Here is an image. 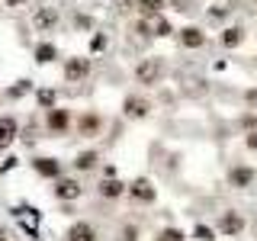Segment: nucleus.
Listing matches in <instances>:
<instances>
[{
  "mask_svg": "<svg viewBox=\"0 0 257 241\" xmlns=\"http://www.w3.org/2000/svg\"><path fill=\"white\" fill-rule=\"evenodd\" d=\"M122 193H125L122 180H103L100 183V196H106V199H116V196H122Z\"/></svg>",
  "mask_w": 257,
  "mask_h": 241,
  "instance_id": "15",
  "label": "nucleus"
},
{
  "mask_svg": "<svg viewBox=\"0 0 257 241\" xmlns=\"http://www.w3.org/2000/svg\"><path fill=\"white\" fill-rule=\"evenodd\" d=\"M39 103H45V106H52V103H55V93H39Z\"/></svg>",
  "mask_w": 257,
  "mask_h": 241,
  "instance_id": "24",
  "label": "nucleus"
},
{
  "mask_svg": "<svg viewBox=\"0 0 257 241\" xmlns=\"http://www.w3.org/2000/svg\"><path fill=\"white\" fill-rule=\"evenodd\" d=\"M32 167H36L39 177H61V164H58L55 158H39Z\"/></svg>",
  "mask_w": 257,
  "mask_h": 241,
  "instance_id": "14",
  "label": "nucleus"
},
{
  "mask_svg": "<svg viewBox=\"0 0 257 241\" xmlns=\"http://www.w3.org/2000/svg\"><path fill=\"white\" fill-rule=\"evenodd\" d=\"M96 161H100V155H96V151H80L77 161H74V167H77V171H93Z\"/></svg>",
  "mask_w": 257,
  "mask_h": 241,
  "instance_id": "17",
  "label": "nucleus"
},
{
  "mask_svg": "<svg viewBox=\"0 0 257 241\" xmlns=\"http://www.w3.org/2000/svg\"><path fill=\"white\" fill-rule=\"evenodd\" d=\"M125 190L132 193V199H139V203H151V199H155V187H151L145 177H142V180H135L132 187H125Z\"/></svg>",
  "mask_w": 257,
  "mask_h": 241,
  "instance_id": "11",
  "label": "nucleus"
},
{
  "mask_svg": "<svg viewBox=\"0 0 257 241\" xmlns=\"http://www.w3.org/2000/svg\"><path fill=\"white\" fill-rule=\"evenodd\" d=\"M103 129V116L100 112H84L77 123V135H84V139H93V135H100Z\"/></svg>",
  "mask_w": 257,
  "mask_h": 241,
  "instance_id": "6",
  "label": "nucleus"
},
{
  "mask_svg": "<svg viewBox=\"0 0 257 241\" xmlns=\"http://www.w3.org/2000/svg\"><path fill=\"white\" fill-rule=\"evenodd\" d=\"M247 148H254V151H257V132L247 135Z\"/></svg>",
  "mask_w": 257,
  "mask_h": 241,
  "instance_id": "25",
  "label": "nucleus"
},
{
  "mask_svg": "<svg viewBox=\"0 0 257 241\" xmlns=\"http://www.w3.org/2000/svg\"><path fill=\"white\" fill-rule=\"evenodd\" d=\"M80 193H84V187L77 180H58V187H55V196L58 199H77Z\"/></svg>",
  "mask_w": 257,
  "mask_h": 241,
  "instance_id": "13",
  "label": "nucleus"
},
{
  "mask_svg": "<svg viewBox=\"0 0 257 241\" xmlns=\"http://www.w3.org/2000/svg\"><path fill=\"white\" fill-rule=\"evenodd\" d=\"M155 241H187V235H183L180 228H161Z\"/></svg>",
  "mask_w": 257,
  "mask_h": 241,
  "instance_id": "20",
  "label": "nucleus"
},
{
  "mask_svg": "<svg viewBox=\"0 0 257 241\" xmlns=\"http://www.w3.org/2000/svg\"><path fill=\"white\" fill-rule=\"evenodd\" d=\"M122 112H125V119H145L151 112V103L139 93H128L122 100Z\"/></svg>",
  "mask_w": 257,
  "mask_h": 241,
  "instance_id": "4",
  "label": "nucleus"
},
{
  "mask_svg": "<svg viewBox=\"0 0 257 241\" xmlns=\"http://www.w3.org/2000/svg\"><path fill=\"white\" fill-rule=\"evenodd\" d=\"M16 139V119L13 116H0V148H10Z\"/></svg>",
  "mask_w": 257,
  "mask_h": 241,
  "instance_id": "12",
  "label": "nucleus"
},
{
  "mask_svg": "<svg viewBox=\"0 0 257 241\" xmlns=\"http://www.w3.org/2000/svg\"><path fill=\"white\" fill-rule=\"evenodd\" d=\"M87 74H90V58H68V64H64V77L74 84V80H84Z\"/></svg>",
  "mask_w": 257,
  "mask_h": 241,
  "instance_id": "7",
  "label": "nucleus"
},
{
  "mask_svg": "<svg viewBox=\"0 0 257 241\" xmlns=\"http://www.w3.org/2000/svg\"><path fill=\"white\" fill-rule=\"evenodd\" d=\"M244 215L238 212V209H228V212H222L219 215V231L225 238H235V235H241V231H244Z\"/></svg>",
  "mask_w": 257,
  "mask_h": 241,
  "instance_id": "2",
  "label": "nucleus"
},
{
  "mask_svg": "<svg viewBox=\"0 0 257 241\" xmlns=\"http://www.w3.org/2000/svg\"><path fill=\"white\" fill-rule=\"evenodd\" d=\"M64 241H96V228L90 222H74L68 228V235H64Z\"/></svg>",
  "mask_w": 257,
  "mask_h": 241,
  "instance_id": "9",
  "label": "nucleus"
},
{
  "mask_svg": "<svg viewBox=\"0 0 257 241\" xmlns=\"http://www.w3.org/2000/svg\"><path fill=\"white\" fill-rule=\"evenodd\" d=\"M193 235H196L199 241H212V231H209L206 225H196V228H193Z\"/></svg>",
  "mask_w": 257,
  "mask_h": 241,
  "instance_id": "22",
  "label": "nucleus"
},
{
  "mask_svg": "<svg viewBox=\"0 0 257 241\" xmlns=\"http://www.w3.org/2000/svg\"><path fill=\"white\" fill-rule=\"evenodd\" d=\"M241 42H244V29H241V26H231V29L222 32V45H225V48H235V45H241Z\"/></svg>",
  "mask_w": 257,
  "mask_h": 241,
  "instance_id": "16",
  "label": "nucleus"
},
{
  "mask_svg": "<svg viewBox=\"0 0 257 241\" xmlns=\"http://www.w3.org/2000/svg\"><path fill=\"white\" fill-rule=\"evenodd\" d=\"M7 4H10V7H16V4H26V0H7Z\"/></svg>",
  "mask_w": 257,
  "mask_h": 241,
  "instance_id": "26",
  "label": "nucleus"
},
{
  "mask_svg": "<svg viewBox=\"0 0 257 241\" xmlns=\"http://www.w3.org/2000/svg\"><path fill=\"white\" fill-rule=\"evenodd\" d=\"M45 129H48L52 135H64V132L71 129V112L52 106V109H48V116H45Z\"/></svg>",
  "mask_w": 257,
  "mask_h": 241,
  "instance_id": "3",
  "label": "nucleus"
},
{
  "mask_svg": "<svg viewBox=\"0 0 257 241\" xmlns=\"http://www.w3.org/2000/svg\"><path fill=\"white\" fill-rule=\"evenodd\" d=\"M55 55H58V52H55V45H52V42H42V45L36 48V61H42V64L55 61Z\"/></svg>",
  "mask_w": 257,
  "mask_h": 241,
  "instance_id": "18",
  "label": "nucleus"
},
{
  "mask_svg": "<svg viewBox=\"0 0 257 241\" xmlns=\"http://www.w3.org/2000/svg\"><path fill=\"white\" fill-rule=\"evenodd\" d=\"M139 238V228H135V225H125L122 228V241H135Z\"/></svg>",
  "mask_w": 257,
  "mask_h": 241,
  "instance_id": "23",
  "label": "nucleus"
},
{
  "mask_svg": "<svg viewBox=\"0 0 257 241\" xmlns=\"http://www.w3.org/2000/svg\"><path fill=\"white\" fill-rule=\"evenodd\" d=\"M55 20H58V16H55V10H39V13H36V26H42V29H52Z\"/></svg>",
  "mask_w": 257,
  "mask_h": 241,
  "instance_id": "19",
  "label": "nucleus"
},
{
  "mask_svg": "<svg viewBox=\"0 0 257 241\" xmlns=\"http://www.w3.org/2000/svg\"><path fill=\"white\" fill-rule=\"evenodd\" d=\"M161 74H164V58H161V55H151V58L139 61V68H135V77H139V84H145V87L158 84Z\"/></svg>",
  "mask_w": 257,
  "mask_h": 241,
  "instance_id": "1",
  "label": "nucleus"
},
{
  "mask_svg": "<svg viewBox=\"0 0 257 241\" xmlns=\"http://www.w3.org/2000/svg\"><path fill=\"white\" fill-rule=\"evenodd\" d=\"M180 42H183V48H203L206 45V32L196 29V26H187V29H180Z\"/></svg>",
  "mask_w": 257,
  "mask_h": 241,
  "instance_id": "10",
  "label": "nucleus"
},
{
  "mask_svg": "<svg viewBox=\"0 0 257 241\" xmlns=\"http://www.w3.org/2000/svg\"><path fill=\"white\" fill-rule=\"evenodd\" d=\"M135 29H139L142 36H145V32H151V36H171V32H174V26L164 20V16H155V20H142Z\"/></svg>",
  "mask_w": 257,
  "mask_h": 241,
  "instance_id": "8",
  "label": "nucleus"
},
{
  "mask_svg": "<svg viewBox=\"0 0 257 241\" xmlns=\"http://www.w3.org/2000/svg\"><path fill=\"white\" fill-rule=\"evenodd\" d=\"M254 177H257V174H254L247 164H235V167L228 171V183H231L235 190H247V187L254 183Z\"/></svg>",
  "mask_w": 257,
  "mask_h": 241,
  "instance_id": "5",
  "label": "nucleus"
},
{
  "mask_svg": "<svg viewBox=\"0 0 257 241\" xmlns=\"http://www.w3.org/2000/svg\"><path fill=\"white\" fill-rule=\"evenodd\" d=\"M139 4L142 13H161V7H164V0H135Z\"/></svg>",
  "mask_w": 257,
  "mask_h": 241,
  "instance_id": "21",
  "label": "nucleus"
}]
</instances>
